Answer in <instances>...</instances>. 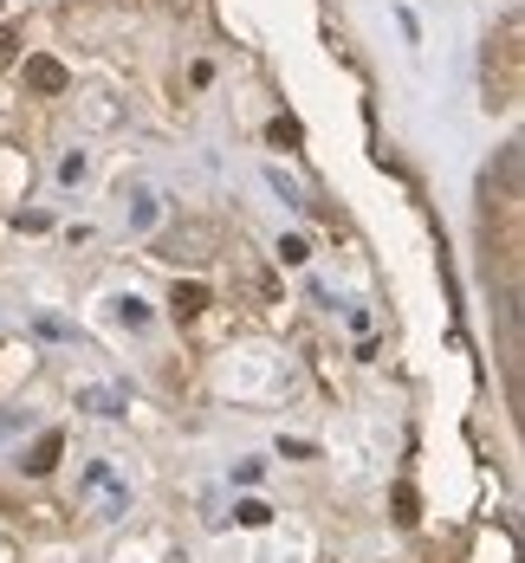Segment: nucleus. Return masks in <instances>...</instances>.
<instances>
[{
	"instance_id": "f257e3e1",
	"label": "nucleus",
	"mask_w": 525,
	"mask_h": 563,
	"mask_svg": "<svg viewBox=\"0 0 525 563\" xmlns=\"http://www.w3.org/2000/svg\"><path fill=\"white\" fill-rule=\"evenodd\" d=\"M215 246H221V227L215 221H182L163 240V260H215Z\"/></svg>"
},
{
	"instance_id": "f03ea898",
	"label": "nucleus",
	"mask_w": 525,
	"mask_h": 563,
	"mask_svg": "<svg viewBox=\"0 0 525 563\" xmlns=\"http://www.w3.org/2000/svg\"><path fill=\"white\" fill-rule=\"evenodd\" d=\"M26 85H33V91H40V98H58V91H65V85H72V78H65V65H58V58H26Z\"/></svg>"
},
{
	"instance_id": "7ed1b4c3",
	"label": "nucleus",
	"mask_w": 525,
	"mask_h": 563,
	"mask_svg": "<svg viewBox=\"0 0 525 563\" xmlns=\"http://www.w3.org/2000/svg\"><path fill=\"white\" fill-rule=\"evenodd\" d=\"M169 311H175V324H195V318L208 311V285H175V291H169Z\"/></svg>"
},
{
	"instance_id": "20e7f679",
	"label": "nucleus",
	"mask_w": 525,
	"mask_h": 563,
	"mask_svg": "<svg viewBox=\"0 0 525 563\" xmlns=\"http://www.w3.org/2000/svg\"><path fill=\"white\" fill-rule=\"evenodd\" d=\"M58 448H65V441H58V434H40V448L26 453V460H20V466H26V473H33V479H40V473H53V466H58Z\"/></svg>"
},
{
	"instance_id": "39448f33",
	"label": "nucleus",
	"mask_w": 525,
	"mask_h": 563,
	"mask_svg": "<svg viewBox=\"0 0 525 563\" xmlns=\"http://www.w3.org/2000/svg\"><path fill=\"white\" fill-rule=\"evenodd\" d=\"M78 408H91V415H123V395L117 389H78Z\"/></svg>"
},
{
	"instance_id": "423d86ee",
	"label": "nucleus",
	"mask_w": 525,
	"mask_h": 563,
	"mask_svg": "<svg viewBox=\"0 0 525 563\" xmlns=\"http://www.w3.org/2000/svg\"><path fill=\"white\" fill-rule=\"evenodd\" d=\"M266 518H273V506H260V499H247V506H240V525H253V531H260Z\"/></svg>"
},
{
	"instance_id": "0eeeda50",
	"label": "nucleus",
	"mask_w": 525,
	"mask_h": 563,
	"mask_svg": "<svg viewBox=\"0 0 525 563\" xmlns=\"http://www.w3.org/2000/svg\"><path fill=\"white\" fill-rule=\"evenodd\" d=\"M117 318H123V324H130V331H143V318H150V311H143V305H136V298H123V305H117Z\"/></svg>"
},
{
	"instance_id": "6e6552de",
	"label": "nucleus",
	"mask_w": 525,
	"mask_h": 563,
	"mask_svg": "<svg viewBox=\"0 0 525 563\" xmlns=\"http://www.w3.org/2000/svg\"><path fill=\"white\" fill-rule=\"evenodd\" d=\"M273 143H286V150L298 143V123H292V117H273Z\"/></svg>"
},
{
	"instance_id": "1a4fd4ad",
	"label": "nucleus",
	"mask_w": 525,
	"mask_h": 563,
	"mask_svg": "<svg viewBox=\"0 0 525 563\" xmlns=\"http://www.w3.org/2000/svg\"><path fill=\"white\" fill-rule=\"evenodd\" d=\"M13 53H20V33H13V26H0V65H13Z\"/></svg>"
}]
</instances>
